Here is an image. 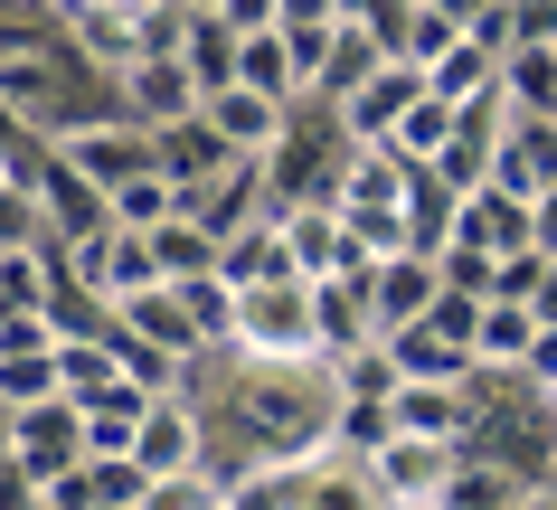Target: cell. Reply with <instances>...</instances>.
<instances>
[{
  "label": "cell",
  "mask_w": 557,
  "mask_h": 510,
  "mask_svg": "<svg viewBox=\"0 0 557 510\" xmlns=\"http://www.w3.org/2000/svg\"><path fill=\"white\" fill-rule=\"evenodd\" d=\"M454 473H463V435H407V425H387V445H369L350 463V492H359V501L444 510Z\"/></svg>",
  "instance_id": "obj_1"
},
{
  "label": "cell",
  "mask_w": 557,
  "mask_h": 510,
  "mask_svg": "<svg viewBox=\"0 0 557 510\" xmlns=\"http://www.w3.org/2000/svg\"><path fill=\"white\" fill-rule=\"evenodd\" d=\"M227 360H246V369H302V360H322L312 284H302V274H284V284H246V294H236V340H227Z\"/></svg>",
  "instance_id": "obj_2"
},
{
  "label": "cell",
  "mask_w": 557,
  "mask_h": 510,
  "mask_svg": "<svg viewBox=\"0 0 557 510\" xmlns=\"http://www.w3.org/2000/svg\"><path fill=\"white\" fill-rule=\"evenodd\" d=\"M199 114L218 123V142H227L236 161H264V151L294 133V104H284V95H264V86H246V76L208 86V95H199Z\"/></svg>",
  "instance_id": "obj_3"
},
{
  "label": "cell",
  "mask_w": 557,
  "mask_h": 510,
  "mask_svg": "<svg viewBox=\"0 0 557 510\" xmlns=\"http://www.w3.org/2000/svg\"><path fill=\"white\" fill-rule=\"evenodd\" d=\"M48 142H58V151L76 161V171H86L95 189H114V181H133V171H151V133H143L133 114H114V123H104V114H95V123H76V114H66L58 133H48Z\"/></svg>",
  "instance_id": "obj_4"
},
{
  "label": "cell",
  "mask_w": 557,
  "mask_h": 510,
  "mask_svg": "<svg viewBox=\"0 0 557 510\" xmlns=\"http://www.w3.org/2000/svg\"><path fill=\"white\" fill-rule=\"evenodd\" d=\"M114 95H123V114L143 123V133L199 104V86H189V66H180V48H171V38H161V48H133V58L114 66Z\"/></svg>",
  "instance_id": "obj_5"
},
{
  "label": "cell",
  "mask_w": 557,
  "mask_h": 510,
  "mask_svg": "<svg viewBox=\"0 0 557 510\" xmlns=\"http://www.w3.org/2000/svg\"><path fill=\"white\" fill-rule=\"evenodd\" d=\"M10 453H20V463H38V482H48L58 463H76V453H86V407H76L66 388L29 397V407H10Z\"/></svg>",
  "instance_id": "obj_6"
},
{
  "label": "cell",
  "mask_w": 557,
  "mask_h": 510,
  "mask_svg": "<svg viewBox=\"0 0 557 510\" xmlns=\"http://www.w3.org/2000/svg\"><path fill=\"white\" fill-rule=\"evenodd\" d=\"M416 95H425V66H416V58H397V48H387V58L369 66V76H359V86L341 95V104H331V114L350 123V142H387V123L407 114Z\"/></svg>",
  "instance_id": "obj_7"
},
{
  "label": "cell",
  "mask_w": 557,
  "mask_h": 510,
  "mask_svg": "<svg viewBox=\"0 0 557 510\" xmlns=\"http://www.w3.org/2000/svg\"><path fill=\"white\" fill-rule=\"evenodd\" d=\"M435 294H444V265L425 256V246H397V256H379V265H369V322H379V331L416 322Z\"/></svg>",
  "instance_id": "obj_8"
},
{
  "label": "cell",
  "mask_w": 557,
  "mask_h": 510,
  "mask_svg": "<svg viewBox=\"0 0 557 510\" xmlns=\"http://www.w3.org/2000/svg\"><path fill=\"white\" fill-rule=\"evenodd\" d=\"M151 161H161V171H171V181H180V199H189V189H208V181H218V171H227L236 151L218 142V123H208L199 104H189V114L151 123Z\"/></svg>",
  "instance_id": "obj_9"
},
{
  "label": "cell",
  "mask_w": 557,
  "mask_h": 510,
  "mask_svg": "<svg viewBox=\"0 0 557 510\" xmlns=\"http://www.w3.org/2000/svg\"><path fill=\"white\" fill-rule=\"evenodd\" d=\"M539 340V312L520 294H482V322H472V378H510Z\"/></svg>",
  "instance_id": "obj_10"
},
{
  "label": "cell",
  "mask_w": 557,
  "mask_h": 510,
  "mask_svg": "<svg viewBox=\"0 0 557 510\" xmlns=\"http://www.w3.org/2000/svg\"><path fill=\"white\" fill-rule=\"evenodd\" d=\"M454 237L463 246H492V256H510V246H529V199L510 181H482L454 199Z\"/></svg>",
  "instance_id": "obj_11"
},
{
  "label": "cell",
  "mask_w": 557,
  "mask_h": 510,
  "mask_svg": "<svg viewBox=\"0 0 557 510\" xmlns=\"http://www.w3.org/2000/svg\"><path fill=\"white\" fill-rule=\"evenodd\" d=\"M218 274H227L236 294H246V284H284V274H302L294 246H284V217H246L236 237H218Z\"/></svg>",
  "instance_id": "obj_12"
},
{
  "label": "cell",
  "mask_w": 557,
  "mask_h": 510,
  "mask_svg": "<svg viewBox=\"0 0 557 510\" xmlns=\"http://www.w3.org/2000/svg\"><path fill=\"white\" fill-rule=\"evenodd\" d=\"M387 340V360H397V378H472V340H454L444 322H397V331H379Z\"/></svg>",
  "instance_id": "obj_13"
},
{
  "label": "cell",
  "mask_w": 557,
  "mask_h": 510,
  "mask_svg": "<svg viewBox=\"0 0 557 510\" xmlns=\"http://www.w3.org/2000/svg\"><path fill=\"white\" fill-rule=\"evenodd\" d=\"M492 181H510L520 199H539V189L557 181V114H510V133H500V161Z\"/></svg>",
  "instance_id": "obj_14"
},
{
  "label": "cell",
  "mask_w": 557,
  "mask_h": 510,
  "mask_svg": "<svg viewBox=\"0 0 557 510\" xmlns=\"http://www.w3.org/2000/svg\"><path fill=\"white\" fill-rule=\"evenodd\" d=\"M114 331L151 340V350H171V360L199 350V331H189V312H180V284H143V294H123L114 302Z\"/></svg>",
  "instance_id": "obj_15"
},
{
  "label": "cell",
  "mask_w": 557,
  "mask_h": 510,
  "mask_svg": "<svg viewBox=\"0 0 557 510\" xmlns=\"http://www.w3.org/2000/svg\"><path fill=\"white\" fill-rule=\"evenodd\" d=\"M161 388H143V378H133V369H123L114 388H95V397H76V407H86V453H133V435H143V407Z\"/></svg>",
  "instance_id": "obj_16"
},
{
  "label": "cell",
  "mask_w": 557,
  "mask_h": 510,
  "mask_svg": "<svg viewBox=\"0 0 557 510\" xmlns=\"http://www.w3.org/2000/svg\"><path fill=\"white\" fill-rule=\"evenodd\" d=\"M312 331H322V360H341V350H359V340H379V322H369V284L312 274Z\"/></svg>",
  "instance_id": "obj_17"
},
{
  "label": "cell",
  "mask_w": 557,
  "mask_h": 510,
  "mask_svg": "<svg viewBox=\"0 0 557 510\" xmlns=\"http://www.w3.org/2000/svg\"><path fill=\"white\" fill-rule=\"evenodd\" d=\"M171 48H180V66H189V86H227L236 76V29L218 20V10H180V29H171Z\"/></svg>",
  "instance_id": "obj_18"
},
{
  "label": "cell",
  "mask_w": 557,
  "mask_h": 510,
  "mask_svg": "<svg viewBox=\"0 0 557 510\" xmlns=\"http://www.w3.org/2000/svg\"><path fill=\"white\" fill-rule=\"evenodd\" d=\"M379 58H387V38L369 29V20H331V48H322V86H312V104H341V95H350Z\"/></svg>",
  "instance_id": "obj_19"
},
{
  "label": "cell",
  "mask_w": 557,
  "mask_h": 510,
  "mask_svg": "<svg viewBox=\"0 0 557 510\" xmlns=\"http://www.w3.org/2000/svg\"><path fill=\"white\" fill-rule=\"evenodd\" d=\"M500 95H510V114H557V38H520L500 58Z\"/></svg>",
  "instance_id": "obj_20"
},
{
  "label": "cell",
  "mask_w": 557,
  "mask_h": 510,
  "mask_svg": "<svg viewBox=\"0 0 557 510\" xmlns=\"http://www.w3.org/2000/svg\"><path fill=\"white\" fill-rule=\"evenodd\" d=\"M454 199H463V189L444 181L435 161H407V246H425V256H435V246L454 237Z\"/></svg>",
  "instance_id": "obj_21"
},
{
  "label": "cell",
  "mask_w": 557,
  "mask_h": 510,
  "mask_svg": "<svg viewBox=\"0 0 557 510\" xmlns=\"http://www.w3.org/2000/svg\"><path fill=\"white\" fill-rule=\"evenodd\" d=\"M171 209H189V199H180V181L161 171V161H151V171H133V181H114V189H104V217H114V227H143V237H151V227H161Z\"/></svg>",
  "instance_id": "obj_22"
},
{
  "label": "cell",
  "mask_w": 557,
  "mask_h": 510,
  "mask_svg": "<svg viewBox=\"0 0 557 510\" xmlns=\"http://www.w3.org/2000/svg\"><path fill=\"white\" fill-rule=\"evenodd\" d=\"M236 76L264 86V95H284V104H312V95H302L294 48H284V29H246V38H236Z\"/></svg>",
  "instance_id": "obj_23"
},
{
  "label": "cell",
  "mask_w": 557,
  "mask_h": 510,
  "mask_svg": "<svg viewBox=\"0 0 557 510\" xmlns=\"http://www.w3.org/2000/svg\"><path fill=\"white\" fill-rule=\"evenodd\" d=\"M180 312L199 331V350H227L236 340V284L227 274H180Z\"/></svg>",
  "instance_id": "obj_24"
},
{
  "label": "cell",
  "mask_w": 557,
  "mask_h": 510,
  "mask_svg": "<svg viewBox=\"0 0 557 510\" xmlns=\"http://www.w3.org/2000/svg\"><path fill=\"white\" fill-rule=\"evenodd\" d=\"M151 256H161V274H218V227H199L189 209H171L161 227H151Z\"/></svg>",
  "instance_id": "obj_25"
},
{
  "label": "cell",
  "mask_w": 557,
  "mask_h": 510,
  "mask_svg": "<svg viewBox=\"0 0 557 510\" xmlns=\"http://www.w3.org/2000/svg\"><path fill=\"white\" fill-rule=\"evenodd\" d=\"M444 133H454V95H435V86H425V95L407 104V114L387 123V151H397V161H435V151H444Z\"/></svg>",
  "instance_id": "obj_26"
},
{
  "label": "cell",
  "mask_w": 557,
  "mask_h": 510,
  "mask_svg": "<svg viewBox=\"0 0 557 510\" xmlns=\"http://www.w3.org/2000/svg\"><path fill=\"white\" fill-rule=\"evenodd\" d=\"M425 86H435V95H454V104H463V95H482V86H500V58H492V48H482V38H454V48H444V58L435 66H425Z\"/></svg>",
  "instance_id": "obj_27"
},
{
  "label": "cell",
  "mask_w": 557,
  "mask_h": 510,
  "mask_svg": "<svg viewBox=\"0 0 557 510\" xmlns=\"http://www.w3.org/2000/svg\"><path fill=\"white\" fill-rule=\"evenodd\" d=\"M454 38H463V20H454L444 0H407V20H397V38H387V48H397V58H416V66H435Z\"/></svg>",
  "instance_id": "obj_28"
},
{
  "label": "cell",
  "mask_w": 557,
  "mask_h": 510,
  "mask_svg": "<svg viewBox=\"0 0 557 510\" xmlns=\"http://www.w3.org/2000/svg\"><path fill=\"white\" fill-rule=\"evenodd\" d=\"M510 378H520V388H539V397L557 388V322H539V340H529V360L510 369Z\"/></svg>",
  "instance_id": "obj_29"
},
{
  "label": "cell",
  "mask_w": 557,
  "mask_h": 510,
  "mask_svg": "<svg viewBox=\"0 0 557 510\" xmlns=\"http://www.w3.org/2000/svg\"><path fill=\"white\" fill-rule=\"evenodd\" d=\"M218 20L246 38V29H274V20H284V0H218Z\"/></svg>",
  "instance_id": "obj_30"
},
{
  "label": "cell",
  "mask_w": 557,
  "mask_h": 510,
  "mask_svg": "<svg viewBox=\"0 0 557 510\" xmlns=\"http://www.w3.org/2000/svg\"><path fill=\"white\" fill-rule=\"evenodd\" d=\"M284 20H331V0H284Z\"/></svg>",
  "instance_id": "obj_31"
},
{
  "label": "cell",
  "mask_w": 557,
  "mask_h": 510,
  "mask_svg": "<svg viewBox=\"0 0 557 510\" xmlns=\"http://www.w3.org/2000/svg\"><path fill=\"white\" fill-rule=\"evenodd\" d=\"M58 10H66V20H76V10H114V0H58Z\"/></svg>",
  "instance_id": "obj_32"
},
{
  "label": "cell",
  "mask_w": 557,
  "mask_h": 510,
  "mask_svg": "<svg viewBox=\"0 0 557 510\" xmlns=\"http://www.w3.org/2000/svg\"><path fill=\"white\" fill-rule=\"evenodd\" d=\"M180 10H218V0H180Z\"/></svg>",
  "instance_id": "obj_33"
},
{
  "label": "cell",
  "mask_w": 557,
  "mask_h": 510,
  "mask_svg": "<svg viewBox=\"0 0 557 510\" xmlns=\"http://www.w3.org/2000/svg\"><path fill=\"white\" fill-rule=\"evenodd\" d=\"M548 416H557V388H548Z\"/></svg>",
  "instance_id": "obj_34"
}]
</instances>
